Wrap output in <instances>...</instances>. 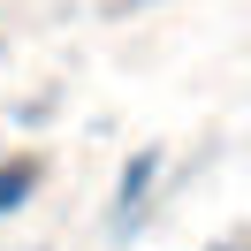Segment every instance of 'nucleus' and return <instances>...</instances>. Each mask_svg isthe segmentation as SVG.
Here are the masks:
<instances>
[{"label": "nucleus", "mask_w": 251, "mask_h": 251, "mask_svg": "<svg viewBox=\"0 0 251 251\" xmlns=\"http://www.w3.org/2000/svg\"><path fill=\"white\" fill-rule=\"evenodd\" d=\"M152 183H160V152H137V160L122 168V183H114V205H107V228H114V236H122L129 221L145 213V198H152Z\"/></svg>", "instance_id": "obj_1"}, {"label": "nucleus", "mask_w": 251, "mask_h": 251, "mask_svg": "<svg viewBox=\"0 0 251 251\" xmlns=\"http://www.w3.org/2000/svg\"><path fill=\"white\" fill-rule=\"evenodd\" d=\"M31 190H38V168L31 160H8V168H0V213H16Z\"/></svg>", "instance_id": "obj_2"}, {"label": "nucleus", "mask_w": 251, "mask_h": 251, "mask_svg": "<svg viewBox=\"0 0 251 251\" xmlns=\"http://www.w3.org/2000/svg\"><path fill=\"white\" fill-rule=\"evenodd\" d=\"M137 8H145V0H137Z\"/></svg>", "instance_id": "obj_3"}]
</instances>
